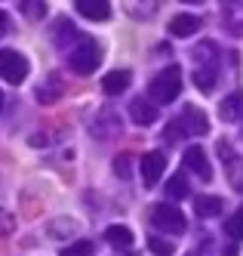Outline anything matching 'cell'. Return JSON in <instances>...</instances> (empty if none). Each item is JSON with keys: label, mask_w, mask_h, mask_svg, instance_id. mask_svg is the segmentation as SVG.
Masks as SVG:
<instances>
[{"label": "cell", "mask_w": 243, "mask_h": 256, "mask_svg": "<svg viewBox=\"0 0 243 256\" xmlns=\"http://www.w3.org/2000/svg\"><path fill=\"white\" fill-rule=\"evenodd\" d=\"M65 59H68V68L74 71V74L86 78V74H92V71L99 68V62H102V46L92 40V38H80L77 44L65 52Z\"/></svg>", "instance_id": "obj_1"}, {"label": "cell", "mask_w": 243, "mask_h": 256, "mask_svg": "<svg viewBox=\"0 0 243 256\" xmlns=\"http://www.w3.org/2000/svg\"><path fill=\"white\" fill-rule=\"evenodd\" d=\"M179 93H182V71H179L176 65L163 68L160 74H154V78H151V84H148V96H151V102H163V105H170Z\"/></svg>", "instance_id": "obj_2"}, {"label": "cell", "mask_w": 243, "mask_h": 256, "mask_svg": "<svg viewBox=\"0 0 243 256\" xmlns=\"http://www.w3.org/2000/svg\"><path fill=\"white\" fill-rule=\"evenodd\" d=\"M89 133L96 136V139H102V142H108V139H117V136L123 133L120 112H117V108H111V105L99 108V112H96V118L89 120Z\"/></svg>", "instance_id": "obj_3"}, {"label": "cell", "mask_w": 243, "mask_h": 256, "mask_svg": "<svg viewBox=\"0 0 243 256\" xmlns=\"http://www.w3.org/2000/svg\"><path fill=\"white\" fill-rule=\"evenodd\" d=\"M151 222H154V228H160V232H166V234H182L185 228H188L182 210L173 207L170 200H163V204H154V207H151Z\"/></svg>", "instance_id": "obj_4"}, {"label": "cell", "mask_w": 243, "mask_h": 256, "mask_svg": "<svg viewBox=\"0 0 243 256\" xmlns=\"http://www.w3.org/2000/svg\"><path fill=\"white\" fill-rule=\"evenodd\" d=\"M0 78L6 84H22L28 78V59L15 50H0Z\"/></svg>", "instance_id": "obj_5"}, {"label": "cell", "mask_w": 243, "mask_h": 256, "mask_svg": "<svg viewBox=\"0 0 243 256\" xmlns=\"http://www.w3.org/2000/svg\"><path fill=\"white\" fill-rule=\"evenodd\" d=\"M176 120H179V126H182L185 136H207V133H210V120H207V114H203L200 108H194V105L182 108V114H179Z\"/></svg>", "instance_id": "obj_6"}, {"label": "cell", "mask_w": 243, "mask_h": 256, "mask_svg": "<svg viewBox=\"0 0 243 256\" xmlns=\"http://www.w3.org/2000/svg\"><path fill=\"white\" fill-rule=\"evenodd\" d=\"M182 164H185V170H191L197 179H203V182H210V179H213L210 160H207V154H203V148H200V145H191V148H185V158H182Z\"/></svg>", "instance_id": "obj_7"}, {"label": "cell", "mask_w": 243, "mask_h": 256, "mask_svg": "<svg viewBox=\"0 0 243 256\" xmlns=\"http://www.w3.org/2000/svg\"><path fill=\"white\" fill-rule=\"evenodd\" d=\"M219 154L225 158V173H228V182L243 194V158H237L231 148H228V142H219Z\"/></svg>", "instance_id": "obj_8"}, {"label": "cell", "mask_w": 243, "mask_h": 256, "mask_svg": "<svg viewBox=\"0 0 243 256\" xmlns=\"http://www.w3.org/2000/svg\"><path fill=\"white\" fill-rule=\"evenodd\" d=\"M163 167H166V158L160 152H148L139 164V173H142V182L145 186H154V182L163 176Z\"/></svg>", "instance_id": "obj_9"}, {"label": "cell", "mask_w": 243, "mask_h": 256, "mask_svg": "<svg viewBox=\"0 0 243 256\" xmlns=\"http://www.w3.org/2000/svg\"><path fill=\"white\" fill-rule=\"evenodd\" d=\"M129 118H133V124H139V126H151L157 120V105L151 99H133L129 102Z\"/></svg>", "instance_id": "obj_10"}, {"label": "cell", "mask_w": 243, "mask_h": 256, "mask_svg": "<svg viewBox=\"0 0 243 256\" xmlns=\"http://www.w3.org/2000/svg\"><path fill=\"white\" fill-rule=\"evenodd\" d=\"M74 6H77V12L83 16V19H89V22H105L111 16L108 0H74Z\"/></svg>", "instance_id": "obj_11"}, {"label": "cell", "mask_w": 243, "mask_h": 256, "mask_svg": "<svg viewBox=\"0 0 243 256\" xmlns=\"http://www.w3.org/2000/svg\"><path fill=\"white\" fill-rule=\"evenodd\" d=\"M200 28H203V19L188 16V12L173 16V19H170V34H173V38H191V34H197Z\"/></svg>", "instance_id": "obj_12"}, {"label": "cell", "mask_w": 243, "mask_h": 256, "mask_svg": "<svg viewBox=\"0 0 243 256\" xmlns=\"http://www.w3.org/2000/svg\"><path fill=\"white\" fill-rule=\"evenodd\" d=\"M129 84H133V74H129V71H111V74L102 78V90H105L108 96H120V93H126Z\"/></svg>", "instance_id": "obj_13"}, {"label": "cell", "mask_w": 243, "mask_h": 256, "mask_svg": "<svg viewBox=\"0 0 243 256\" xmlns=\"http://www.w3.org/2000/svg\"><path fill=\"white\" fill-rule=\"evenodd\" d=\"M219 114H222V120H240L243 118V90H237V93H231V96H225L219 102Z\"/></svg>", "instance_id": "obj_14"}, {"label": "cell", "mask_w": 243, "mask_h": 256, "mask_svg": "<svg viewBox=\"0 0 243 256\" xmlns=\"http://www.w3.org/2000/svg\"><path fill=\"white\" fill-rule=\"evenodd\" d=\"M105 241L114 250H129L133 247V232H129L126 226H108L105 228Z\"/></svg>", "instance_id": "obj_15"}, {"label": "cell", "mask_w": 243, "mask_h": 256, "mask_svg": "<svg viewBox=\"0 0 243 256\" xmlns=\"http://www.w3.org/2000/svg\"><path fill=\"white\" fill-rule=\"evenodd\" d=\"M222 198H213V194H197L194 198V210H197V216H203V219H213V216H219L222 213Z\"/></svg>", "instance_id": "obj_16"}, {"label": "cell", "mask_w": 243, "mask_h": 256, "mask_svg": "<svg viewBox=\"0 0 243 256\" xmlns=\"http://www.w3.org/2000/svg\"><path fill=\"white\" fill-rule=\"evenodd\" d=\"M62 84H59V78H49V80H43L40 86H37V102H43V105H52V102H59L62 99Z\"/></svg>", "instance_id": "obj_17"}, {"label": "cell", "mask_w": 243, "mask_h": 256, "mask_svg": "<svg viewBox=\"0 0 243 256\" xmlns=\"http://www.w3.org/2000/svg\"><path fill=\"white\" fill-rule=\"evenodd\" d=\"M216 80H219V68H216V65H203V68H194V84L203 90V93H213Z\"/></svg>", "instance_id": "obj_18"}, {"label": "cell", "mask_w": 243, "mask_h": 256, "mask_svg": "<svg viewBox=\"0 0 243 256\" xmlns=\"http://www.w3.org/2000/svg\"><path fill=\"white\" fill-rule=\"evenodd\" d=\"M96 253V244L86 241V238H80V241H71L68 247L59 250V256H92Z\"/></svg>", "instance_id": "obj_19"}, {"label": "cell", "mask_w": 243, "mask_h": 256, "mask_svg": "<svg viewBox=\"0 0 243 256\" xmlns=\"http://www.w3.org/2000/svg\"><path fill=\"white\" fill-rule=\"evenodd\" d=\"M166 194H170L173 200H182V198H188V182H185L182 173L170 176V182H166Z\"/></svg>", "instance_id": "obj_20"}, {"label": "cell", "mask_w": 243, "mask_h": 256, "mask_svg": "<svg viewBox=\"0 0 243 256\" xmlns=\"http://www.w3.org/2000/svg\"><path fill=\"white\" fill-rule=\"evenodd\" d=\"M148 250H151L154 256H173L176 253L173 241H166V238H151V241H148Z\"/></svg>", "instance_id": "obj_21"}, {"label": "cell", "mask_w": 243, "mask_h": 256, "mask_svg": "<svg viewBox=\"0 0 243 256\" xmlns=\"http://www.w3.org/2000/svg\"><path fill=\"white\" fill-rule=\"evenodd\" d=\"M225 232H228L231 238H237V241L243 238V207H240L234 216H228V219H225Z\"/></svg>", "instance_id": "obj_22"}, {"label": "cell", "mask_w": 243, "mask_h": 256, "mask_svg": "<svg viewBox=\"0 0 243 256\" xmlns=\"http://www.w3.org/2000/svg\"><path fill=\"white\" fill-rule=\"evenodd\" d=\"M18 10L25 16H31V19H40L43 16V0H18Z\"/></svg>", "instance_id": "obj_23"}, {"label": "cell", "mask_w": 243, "mask_h": 256, "mask_svg": "<svg viewBox=\"0 0 243 256\" xmlns=\"http://www.w3.org/2000/svg\"><path fill=\"white\" fill-rule=\"evenodd\" d=\"M15 232V216L6 213V210H0V238H6Z\"/></svg>", "instance_id": "obj_24"}, {"label": "cell", "mask_w": 243, "mask_h": 256, "mask_svg": "<svg viewBox=\"0 0 243 256\" xmlns=\"http://www.w3.org/2000/svg\"><path fill=\"white\" fill-rule=\"evenodd\" d=\"M163 139L166 142H176V139H185V133H182V126H179V120L173 118L170 124H166V130H163Z\"/></svg>", "instance_id": "obj_25"}, {"label": "cell", "mask_w": 243, "mask_h": 256, "mask_svg": "<svg viewBox=\"0 0 243 256\" xmlns=\"http://www.w3.org/2000/svg\"><path fill=\"white\" fill-rule=\"evenodd\" d=\"M129 164H133V158H129V154H120V158H114V173L117 176H129Z\"/></svg>", "instance_id": "obj_26"}, {"label": "cell", "mask_w": 243, "mask_h": 256, "mask_svg": "<svg viewBox=\"0 0 243 256\" xmlns=\"http://www.w3.org/2000/svg\"><path fill=\"white\" fill-rule=\"evenodd\" d=\"M222 6L228 10V16H243V0H222Z\"/></svg>", "instance_id": "obj_27"}, {"label": "cell", "mask_w": 243, "mask_h": 256, "mask_svg": "<svg viewBox=\"0 0 243 256\" xmlns=\"http://www.w3.org/2000/svg\"><path fill=\"white\" fill-rule=\"evenodd\" d=\"M74 228H77V222H71V219H65V222H52V226H49L52 234H59V232H68V234H71Z\"/></svg>", "instance_id": "obj_28"}, {"label": "cell", "mask_w": 243, "mask_h": 256, "mask_svg": "<svg viewBox=\"0 0 243 256\" xmlns=\"http://www.w3.org/2000/svg\"><path fill=\"white\" fill-rule=\"evenodd\" d=\"M228 31L240 38V34H243V16H231V19H228Z\"/></svg>", "instance_id": "obj_29"}, {"label": "cell", "mask_w": 243, "mask_h": 256, "mask_svg": "<svg viewBox=\"0 0 243 256\" xmlns=\"http://www.w3.org/2000/svg\"><path fill=\"white\" fill-rule=\"evenodd\" d=\"M6 31H9V16H6V12H0V38H3Z\"/></svg>", "instance_id": "obj_30"}, {"label": "cell", "mask_w": 243, "mask_h": 256, "mask_svg": "<svg viewBox=\"0 0 243 256\" xmlns=\"http://www.w3.org/2000/svg\"><path fill=\"white\" fill-rule=\"evenodd\" d=\"M182 4H194V6H200V4H203V0H182Z\"/></svg>", "instance_id": "obj_31"}, {"label": "cell", "mask_w": 243, "mask_h": 256, "mask_svg": "<svg viewBox=\"0 0 243 256\" xmlns=\"http://www.w3.org/2000/svg\"><path fill=\"white\" fill-rule=\"evenodd\" d=\"M0 112H3V93H0Z\"/></svg>", "instance_id": "obj_32"}, {"label": "cell", "mask_w": 243, "mask_h": 256, "mask_svg": "<svg viewBox=\"0 0 243 256\" xmlns=\"http://www.w3.org/2000/svg\"><path fill=\"white\" fill-rule=\"evenodd\" d=\"M123 256H133V253H123Z\"/></svg>", "instance_id": "obj_33"}]
</instances>
